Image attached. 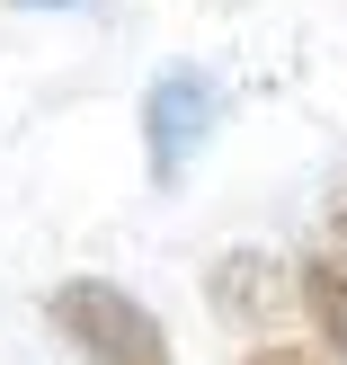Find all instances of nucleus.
Instances as JSON below:
<instances>
[{
	"mask_svg": "<svg viewBox=\"0 0 347 365\" xmlns=\"http://www.w3.org/2000/svg\"><path fill=\"white\" fill-rule=\"evenodd\" d=\"M45 321H53V339H63V348H81L89 365H152V356H170L160 321L143 312L125 285H107V277L53 285V294H45Z\"/></svg>",
	"mask_w": 347,
	"mask_h": 365,
	"instance_id": "1",
	"label": "nucleus"
},
{
	"mask_svg": "<svg viewBox=\"0 0 347 365\" xmlns=\"http://www.w3.org/2000/svg\"><path fill=\"white\" fill-rule=\"evenodd\" d=\"M214 125H223V89L196 63L152 71V89H143V160H152V187H178L187 178V160L214 143Z\"/></svg>",
	"mask_w": 347,
	"mask_h": 365,
	"instance_id": "2",
	"label": "nucleus"
},
{
	"mask_svg": "<svg viewBox=\"0 0 347 365\" xmlns=\"http://www.w3.org/2000/svg\"><path fill=\"white\" fill-rule=\"evenodd\" d=\"M205 303L232 330H276L285 303H303V277H285V259H267V250H223L205 267Z\"/></svg>",
	"mask_w": 347,
	"mask_h": 365,
	"instance_id": "3",
	"label": "nucleus"
},
{
	"mask_svg": "<svg viewBox=\"0 0 347 365\" xmlns=\"http://www.w3.org/2000/svg\"><path fill=\"white\" fill-rule=\"evenodd\" d=\"M303 312L330 339V356H347V250H312L303 259Z\"/></svg>",
	"mask_w": 347,
	"mask_h": 365,
	"instance_id": "4",
	"label": "nucleus"
},
{
	"mask_svg": "<svg viewBox=\"0 0 347 365\" xmlns=\"http://www.w3.org/2000/svg\"><path fill=\"white\" fill-rule=\"evenodd\" d=\"M241 365H321L312 348H294V339H267V348H249Z\"/></svg>",
	"mask_w": 347,
	"mask_h": 365,
	"instance_id": "5",
	"label": "nucleus"
},
{
	"mask_svg": "<svg viewBox=\"0 0 347 365\" xmlns=\"http://www.w3.org/2000/svg\"><path fill=\"white\" fill-rule=\"evenodd\" d=\"M18 9H89V0H18Z\"/></svg>",
	"mask_w": 347,
	"mask_h": 365,
	"instance_id": "6",
	"label": "nucleus"
},
{
	"mask_svg": "<svg viewBox=\"0 0 347 365\" xmlns=\"http://www.w3.org/2000/svg\"><path fill=\"white\" fill-rule=\"evenodd\" d=\"M152 365H170V356H152Z\"/></svg>",
	"mask_w": 347,
	"mask_h": 365,
	"instance_id": "7",
	"label": "nucleus"
}]
</instances>
